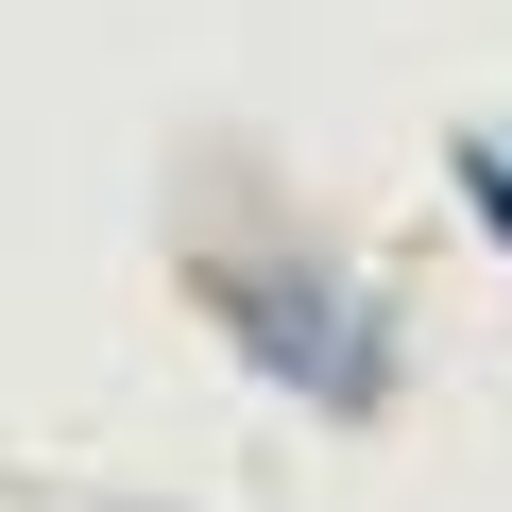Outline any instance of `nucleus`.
Wrapping results in <instances>:
<instances>
[{"instance_id":"f257e3e1","label":"nucleus","mask_w":512,"mask_h":512,"mask_svg":"<svg viewBox=\"0 0 512 512\" xmlns=\"http://www.w3.org/2000/svg\"><path fill=\"white\" fill-rule=\"evenodd\" d=\"M205 325L274 393H308L325 427H376L393 410V308L359 274H325V256H205Z\"/></svg>"},{"instance_id":"f03ea898","label":"nucleus","mask_w":512,"mask_h":512,"mask_svg":"<svg viewBox=\"0 0 512 512\" xmlns=\"http://www.w3.org/2000/svg\"><path fill=\"white\" fill-rule=\"evenodd\" d=\"M461 205H478V239L512 256V137H461Z\"/></svg>"}]
</instances>
